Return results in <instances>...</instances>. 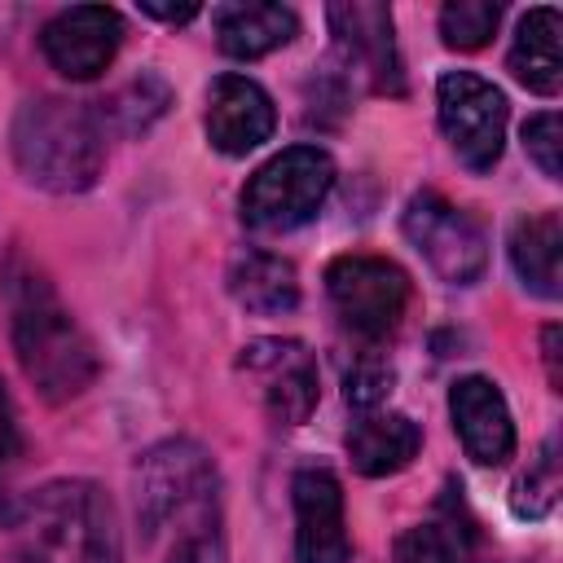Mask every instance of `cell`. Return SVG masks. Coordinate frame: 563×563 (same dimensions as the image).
Returning <instances> with one entry per match:
<instances>
[{"instance_id":"obj_1","label":"cell","mask_w":563,"mask_h":563,"mask_svg":"<svg viewBox=\"0 0 563 563\" xmlns=\"http://www.w3.org/2000/svg\"><path fill=\"white\" fill-rule=\"evenodd\" d=\"M0 290L9 308V334L18 347V361L26 378L40 387L44 400L62 405L75 400L97 378V347L53 290L40 264H31L22 251H9L0 268Z\"/></svg>"},{"instance_id":"obj_2","label":"cell","mask_w":563,"mask_h":563,"mask_svg":"<svg viewBox=\"0 0 563 563\" xmlns=\"http://www.w3.org/2000/svg\"><path fill=\"white\" fill-rule=\"evenodd\" d=\"M9 145H13L18 172L48 194L88 189L106 163V141H101L97 114L79 101H62V97L26 101L13 119Z\"/></svg>"},{"instance_id":"obj_3","label":"cell","mask_w":563,"mask_h":563,"mask_svg":"<svg viewBox=\"0 0 563 563\" xmlns=\"http://www.w3.org/2000/svg\"><path fill=\"white\" fill-rule=\"evenodd\" d=\"M22 563H119V528L110 497L88 479L40 488L18 519Z\"/></svg>"},{"instance_id":"obj_4","label":"cell","mask_w":563,"mask_h":563,"mask_svg":"<svg viewBox=\"0 0 563 563\" xmlns=\"http://www.w3.org/2000/svg\"><path fill=\"white\" fill-rule=\"evenodd\" d=\"M334 185V163L317 145L273 154L242 189V220L260 233H290L308 224Z\"/></svg>"},{"instance_id":"obj_5","label":"cell","mask_w":563,"mask_h":563,"mask_svg":"<svg viewBox=\"0 0 563 563\" xmlns=\"http://www.w3.org/2000/svg\"><path fill=\"white\" fill-rule=\"evenodd\" d=\"M207 506H216V466L194 440H163L136 462V519L145 537Z\"/></svg>"},{"instance_id":"obj_6","label":"cell","mask_w":563,"mask_h":563,"mask_svg":"<svg viewBox=\"0 0 563 563\" xmlns=\"http://www.w3.org/2000/svg\"><path fill=\"white\" fill-rule=\"evenodd\" d=\"M325 290L343 325L369 343L387 339L409 303V277L383 255H339L325 268Z\"/></svg>"},{"instance_id":"obj_7","label":"cell","mask_w":563,"mask_h":563,"mask_svg":"<svg viewBox=\"0 0 563 563\" xmlns=\"http://www.w3.org/2000/svg\"><path fill=\"white\" fill-rule=\"evenodd\" d=\"M440 101V128L471 172H493L501 158L506 141V97L497 84L471 75V70H449L435 84Z\"/></svg>"},{"instance_id":"obj_8","label":"cell","mask_w":563,"mask_h":563,"mask_svg":"<svg viewBox=\"0 0 563 563\" xmlns=\"http://www.w3.org/2000/svg\"><path fill=\"white\" fill-rule=\"evenodd\" d=\"M400 224H405V238L422 251V260L449 286L479 282V273L488 264V242H484V229L462 207H453L440 194H413L405 202Z\"/></svg>"},{"instance_id":"obj_9","label":"cell","mask_w":563,"mask_h":563,"mask_svg":"<svg viewBox=\"0 0 563 563\" xmlns=\"http://www.w3.org/2000/svg\"><path fill=\"white\" fill-rule=\"evenodd\" d=\"M238 365L260 378L264 405L273 413V422L282 427H299L308 422V413L317 409V361L303 343L295 339H255L242 347Z\"/></svg>"},{"instance_id":"obj_10","label":"cell","mask_w":563,"mask_h":563,"mask_svg":"<svg viewBox=\"0 0 563 563\" xmlns=\"http://www.w3.org/2000/svg\"><path fill=\"white\" fill-rule=\"evenodd\" d=\"M119 40H123V22L106 4H70L53 13L40 31V48L48 66L66 79H97L114 62Z\"/></svg>"},{"instance_id":"obj_11","label":"cell","mask_w":563,"mask_h":563,"mask_svg":"<svg viewBox=\"0 0 563 563\" xmlns=\"http://www.w3.org/2000/svg\"><path fill=\"white\" fill-rule=\"evenodd\" d=\"M295 501V554L299 563H347L352 537L343 523V488L330 471L308 466L290 479Z\"/></svg>"},{"instance_id":"obj_12","label":"cell","mask_w":563,"mask_h":563,"mask_svg":"<svg viewBox=\"0 0 563 563\" xmlns=\"http://www.w3.org/2000/svg\"><path fill=\"white\" fill-rule=\"evenodd\" d=\"M277 128V110L273 97L246 79V75H220L207 88V141L229 154L242 158L251 150H260Z\"/></svg>"},{"instance_id":"obj_13","label":"cell","mask_w":563,"mask_h":563,"mask_svg":"<svg viewBox=\"0 0 563 563\" xmlns=\"http://www.w3.org/2000/svg\"><path fill=\"white\" fill-rule=\"evenodd\" d=\"M449 413H453V431H457L466 457H475L479 466L510 462L515 418H510V405L493 378H479V374L457 378L449 391Z\"/></svg>"},{"instance_id":"obj_14","label":"cell","mask_w":563,"mask_h":563,"mask_svg":"<svg viewBox=\"0 0 563 563\" xmlns=\"http://www.w3.org/2000/svg\"><path fill=\"white\" fill-rule=\"evenodd\" d=\"M330 31L347 62H356L378 92H400V57L391 40V9L387 4H330Z\"/></svg>"},{"instance_id":"obj_15","label":"cell","mask_w":563,"mask_h":563,"mask_svg":"<svg viewBox=\"0 0 563 563\" xmlns=\"http://www.w3.org/2000/svg\"><path fill=\"white\" fill-rule=\"evenodd\" d=\"M422 449V431L405 413H365L347 431V457L361 475H396L405 471Z\"/></svg>"},{"instance_id":"obj_16","label":"cell","mask_w":563,"mask_h":563,"mask_svg":"<svg viewBox=\"0 0 563 563\" xmlns=\"http://www.w3.org/2000/svg\"><path fill=\"white\" fill-rule=\"evenodd\" d=\"M510 264L528 290L541 299H559L563 282V220L559 211H537L515 220L510 229Z\"/></svg>"},{"instance_id":"obj_17","label":"cell","mask_w":563,"mask_h":563,"mask_svg":"<svg viewBox=\"0 0 563 563\" xmlns=\"http://www.w3.org/2000/svg\"><path fill=\"white\" fill-rule=\"evenodd\" d=\"M510 75L541 97H554L563 84V53H559V9L537 4L519 18L510 44Z\"/></svg>"},{"instance_id":"obj_18","label":"cell","mask_w":563,"mask_h":563,"mask_svg":"<svg viewBox=\"0 0 563 563\" xmlns=\"http://www.w3.org/2000/svg\"><path fill=\"white\" fill-rule=\"evenodd\" d=\"M295 31H299V18L286 4H224V9H216L220 48L238 62H255L282 44H290Z\"/></svg>"},{"instance_id":"obj_19","label":"cell","mask_w":563,"mask_h":563,"mask_svg":"<svg viewBox=\"0 0 563 563\" xmlns=\"http://www.w3.org/2000/svg\"><path fill=\"white\" fill-rule=\"evenodd\" d=\"M229 295L260 317H277L290 312L299 303V282L295 268L273 255V251H238L229 264Z\"/></svg>"},{"instance_id":"obj_20","label":"cell","mask_w":563,"mask_h":563,"mask_svg":"<svg viewBox=\"0 0 563 563\" xmlns=\"http://www.w3.org/2000/svg\"><path fill=\"white\" fill-rule=\"evenodd\" d=\"M497 18H501V4L493 0H449L440 9V35L449 48L471 53L488 44V35L497 31Z\"/></svg>"},{"instance_id":"obj_21","label":"cell","mask_w":563,"mask_h":563,"mask_svg":"<svg viewBox=\"0 0 563 563\" xmlns=\"http://www.w3.org/2000/svg\"><path fill=\"white\" fill-rule=\"evenodd\" d=\"M559 488H563V475H559V440L550 435L537 453V462L528 466V475L515 484V515L523 519H541L554 510L559 501Z\"/></svg>"},{"instance_id":"obj_22","label":"cell","mask_w":563,"mask_h":563,"mask_svg":"<svg viewBox=\"0 0 563 563\" xmlns=\"http://www.w3.org/2000/svg\"><path fill=\"white\" fill-rule=\"evenodd\" d=\"M387 391H391V365L383 361V356H356L352 365H347V374H343V400L352 405V409H361V413H374L383 400H387Z\"/></svg>"},{"instance_id":"obj_23","label":"cell","mask_w":563,"mask_h":563,"mask_svg":"<svg viewBox=\"0 0 563 563\" xmlns=\"http://www.w3.org/2000/svg\"><path fill=\"white\" fill-rule=\"evenodd\" d=\"M167 563H224V537H220L216 506H207V510L185 519V532L172 545Z\"/></svg>"},{"instance_id":"obj_24","label":"cell","mask_w":563,"mask_h":563,"mask_svg":"<svg viewBox=\"0 0 563 563\" xmlns=\"http://www.w3.org/2000/svg\"><path fill=\"white\" fill-rule=\"evenodd\" d=\"M523 150H528V158L541 167V176H550V180L563 176V163H559L563 128H559V114H554V110L532 114V119L523 123Z\"/></svg>"},{"instance_id":"obj_25","label":"cell","mask_w":563,"mask_h":563,"mask_svg":"<svg viewBox=\"0 0 563 563\" xmlns=\"http://www.w3.org/2000/svg\"><path fill=\"white\" fill-rule=\"evenodd\" d=\"M396 563H453V550H449V541H444L440 528L418 523V528L400 532V541H396Z\"/></svg>"},{"instance_id":"obj_26","label":"cell","mask_w":563,"mask_h":563,"mask_svg":"<svg viewBox=\"0 0 563 563\" xmlns=\"http://www.w3.org/2000/svg\"><path fill=\"white\" fill-rule=\"evenodd\" d=\"M150 79H154V75H141L132 88H123V92L110 101V114H119V128L136 132V128H145L150 119H158V114H163L167 97H163V101H145V88H150Z\"/></svg>"},{"instance_id":"obj_27","label":"cell","mask_w":563,"mask_h":563,"mask_svg":"<svg viewBox=\"0 0 563 563\" xmlns=\"http://www.w3.org/2000/svg\"><path fill=\"white\" fill-rule=\"evenodd\" d=\"M13 453H18V422H13V400H9V391H4V383H0V466H4Z\"/></svg>"},{"instance_id":"obj_28","label":"cell","mask_w":563,"mask_h":563,"mask_svg":"<svg viewBox=\"0 0 563 563\" xmlns=\"http://www.w3.org/2000/svg\"><path fill=\"white\" fill-rule=\"evenodd\" d=\"M141 13L145 18H158V22H189V18H198V4L189 0V4H158V0H141Z\"/></svg>"},{"instance_id":"obj_29","label":"cell","mask_w":563,"mask_h":563,"mask_svg":"<svg viewBox=\"0 0 563 563\" xmlns=\"http://www.w3.org/2000/svg\"><path fill=\"white\" fill-rule=\"evenodd\" d=\"M541 347H545V369H550V383H554V387H563V369H559V325H545Z\"/></svg>"}]
</instances>
